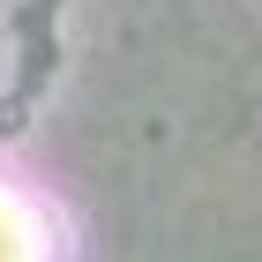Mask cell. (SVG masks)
I'll return each mask as SVG.
<instances>
[{
    "instance_id": "1",
    "label": "cell",
    "mask_w": 262,
    "mask_h": 262,
    "mask_svg": "<svg viewBox=\"0 0 262 262\" xmlns=\"http://www.w3.org/2000/svg\"><path fill=\"white\" fill-rule=\"evenodd\" d=\"M23 240H30V232H23V217L0 202V262H23Z\"/></svg>"
}]
</instances>
